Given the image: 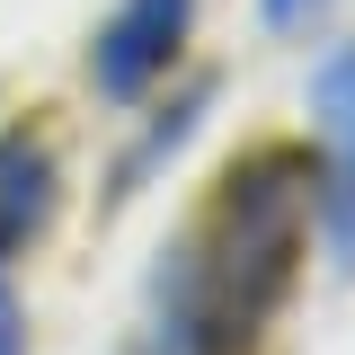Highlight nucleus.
Instances as JSON below:
<instances>
[{"label":"nucleus","mask_w":355,"mask_h":355,"mask_svg":"<svg viewBox=\"0 0 355 355\" xmlns=\"http://www.w3.org/2000/svg\"><path fill=\"white\" fill-rule=\"evenodd\" d=\"M311 160L302 151H258L249 169H231L214 205V240L205 258L187 266V302L205 320V347L231 355L266 329V311L293 293L302 275V249H311Z\"/></svg>","instance_id":"f257e3e1"},{"label":"nucleus","mask_w":355,"mask_h":355,"mask_svg":"<svg viewBox=\"0 0 355 355\" xmlns=\"http://www.w3.org/2000/svg\"><path fill=\"white\" fill-rule=\"evenodd\" d=\"M187 27H196V0H116V18H107L98 44H89L98 98L133 107L142 89H160L169 62H178V44H187Z\"/></svg>","instance_id":"f03ea898"},{"label":"nucleus","mask_w":355,"mask_h":355,"mask_svg":"<svg viewBox=\"0 0 355 355\" xmlns=\"http://www.w3.org/2000/svg\"><path fill=\"white\" fill-rule=\"evenodd\" d=\"M311 107H320V133H329V240L338 258L355 266V53H329L320 80H311Z\"/></svg>","instance_id":"7ed1b4c3"},{"label":"nucleus","mask_w":355,"mask_h":355,"mask_svg":"<svg viewBox=\"0 0 355 355\" xmlns=\"http://www.w3.org/2000/svg\"><path fill=\"white\" fill-rule=\"evenodd\" d=\"M53 196H62L53 187V151L36 133H0V266L53 222Z\"/></svg>","instance_id":"20e7f679"},{"label":"nucleus","mask_w":355,"mask_h":355,"mask_svg":"<svg viewBox=\"0 0 355 355\" xmlns=\"http://www.w3.org/2000/svg\"><path fill=\"white\" fill-rule=\"evenodd\" d=\"M0 355H27V311H18L9 284H0Z\"/></svg>","instance_id":"39448f33"},{"label":"nucleus","mask_w":355,"mask_h":355,"mask_svg":"<svg viewBox=\"0 0 355 355\" xmlns=\"http://www.w3.org/2000/svg\"><path fill=\"white\" fill-rule=\"evenodd\" d=\"M302 9H320V0H266V18H275V27H302Z\"/></svg>","instance_id":"423d86ee"}]
</instances>
